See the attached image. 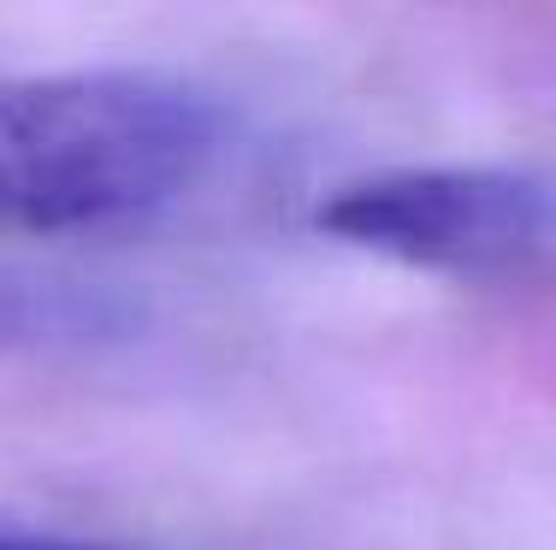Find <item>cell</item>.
<instances>
[{
  "label": "cell",
  "mask_w": 556,
  "mask_h": 550,
  "mask_svg": "<svg viewBox=\"0 0 556 550\" xmlns=\"http://www.w3.org/2000/svg\"><path fill=\"white\" fill-rule=\"evenodd\" d=\"M0 550H118V545L65 539V533H42V527H18V521H0Z\"/></svg>",
  "instance_id": "cell-4"
},
{
  "label": "cell",
  "mask_w": 556,
  "mask_h": 550,
  "mask_svg": "<svg viewBox=\"0 0 556 550\" xmlns=\"http://www.w3.org/2000/svg\"><path fill=\"white\" fill-rule=\"evenodd\" d=\"M320 231L396 267L515 284L556 272V183L509 166H403L343 183Z\"/></svg>",
  "instance_id": "cell-2"
},
{
  "label": "cell",
  "mask_w": 556,
  "mask_h": 550,
  "mask_svg": "<svg viewBox=\"0 0 556 550\" xmlns=\"http://www.w3.org/2000/svg\"><path fill=\"white\" fill-rule=\"evenodd\" d=\"M96 325H101L96 303L72 296L65 284L0 272V356H7V349H42V344H54V337H84V332H96Z\"/></svg>",
  "instance_id": "cell-3"
},
{
  "label": "cell",
  "mask_w": 556,
  "mask_h": 550,
  "mask_svg": "<svg viewBox=\"0 0 556 550\" xmlns=\"http://www.w3.org/2000/svg\"><path fill=\"white\" fill-rule=\"evenodd\" d=\"M219 154V113L161 72L0 84V231H113L184 202Z\"/></svg>",
  "instance_id": "cell-1"
}]
</instances>
